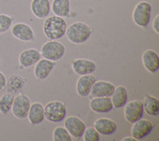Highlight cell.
I'll list each match as a JSON object with an SVG mask.
<instances>
[{
  "label": "cell",
  "instance_id": "cell-1",
  "mask_svg": "<svg viewBox=\"0 0 159 141\" xmlns=\"http://www.w3.org/2000/svg\"><path fill=\"white\" fill-rule=\"evenodd\" d=\"M43 29L44 34L48 39L55 40L65 35L66 30V23L61 17L52 16L46 19Z\"/></svg>",
  "mask_w": 159,
  "mask_h": 141
},
{
  "label": "cell",
  "instance_id": "cell-2",
  "mask_svg": "<svg viewBox=\"0 0 159 141\" xmlns=\"http://www.w3.org/2000/svg\"><path fill=\"white\" fill-rule=\"evenodd\" d=\"M91 34V28L82 22H76L71 24L65 32L68 40L76 44H80L86 42L90 37Z\"/></svg>",
  "mask_w": 159,
  "mask_h": 141
},
{
  "label": "cell",
  "instance_id": "cell-3",
  "mask_svg": "<svg viewBox=\"0 0 159 141\" xmlns=\"http://www.w3.org/2000/svg\"><path fill=\"white\" fill-rule=\"evenodd\" d=\"M66 112L65 104L60 101L50 102L44 107V117L52 122L61 121L65 118Z\"/></svg>",
  "mask_w": 159,
  "mask_h": 141
},
{
  "label": "cell",
  "instance_id": "cell-4",
  "mask_svg": "<svg viewBox=\"0 0 159 141\" xmlns=\"http://www.w3.org/2000/svg\"><path fill=\"white\" fill-rule=\"evenodd\" d=\"M65 46L58 41L52 40L46 42L41 48L42 57L51 61H57L60 59L65 53Z\"/></svg>",
  "mask_w": 159,
  "mask_h": 141
},
{
  "label": "cell",
  "instance_id": "cell-5",
  "mask_svg": "<svg viewBox=\"0 0 159 141\" xmlns=\"http://www.w3.org/2000/svg\"><path fill=\"white\" fill-rule=\"evenodd\" d=\"M152 7L146 1L139 2L135 7L132 14L133 20L136 25L144 27L148 25L151 16Z\"/></svg>",
  "mask_w": 159,
  "mask_h": 141
},
{
  "label": "cell",
  "instance_id": "cell-6",
  "mask_svg": "<svg viewBox=\"0 0 159 141\" xmlns=\"http://www.w3.org/2000/svg\"><path fill=\"white\" fill-rule=\"evenodd\" d=\"M30 101L27 96L20 93L14 97L12 106V112L18 119H24L27 116L30 107Z\"/></svg>",
  "mask_w": 159,
  "mask_h": 141
},
{
  "label": "cell",
  "instance_id": "cell-7",
  "mask_svg": "<svg viewBox=\"0 0 159 141\" xmlns=\"http://www.w3.org/2000/svg\"><path fill=\"white\" fill-rule=\"evenodd\" d=\"M143 114V102L134 100L126 104L124 109L125 119L130 123H134L142 118Z\"/></svg>",
  "mask_w": 159,
  "mask_h": 141
},
{
  "label": "cell",
  "instance_id": "cell-8",
  "mask_svg": "<svg viewBox=\"0 0 159 141\" xmlns=\"http://www.w3.org/2000/svg\"><path fill=\"white\" fill-rule=\"evenodd\" d=\"M64 125L69 134L76 139L81 138L86 129L84 123L76 116H70L66 118Z\"/></svg>",
  "mask_w": 159,
  "mask_h": 141
},
{
  "label": "cell",
  "instance_id": "cell-9",
  "mask_svg": "<svg viewBox=\"0 0 159 141\" xmlns=\"http://www.w3.org/2000/svg\"><path fill=\"white\" fill-rule=\"evenodd\" d=\"M133 124L131 134L137 140L143 139L151 132L153 127L152 123L145 119H140Z\"/></svg>",
  "mask_w": 159,
  "mask_h": 141
},
{
  "label": "cell",
  "instance_id": "cell-10",
  "mask_svg": "<svg viewBox=\"0 0 159 141\" xmlns=\"http://www.w3.org/2000/svg\"><path fill=\"white\" fill-rule=\"evenodd\" d=\"M115 90V86L106 81H96L93 85L90 93L93 97H111Z\"/></svg>",
  "mask_w": 159,
  "mask_h": 141
},
{
  "label": "cell",
  "instance_id": "cell-11",
  "mask_svg": "<svg viewBox=\"0 0 159 141\" xmlns=\"http://www.w3.org/2000/svg\"><path fill=\"white\" fill-rule=\"evenodd\" d=\"M11 33L14 37L24 42L32 40L34 36L32 28L27 24L22 22L15 24L11 29Z\"/></svg>",
  "mask_w": 159,
  "mask_h": 141
},
{
  "label": "cell",
  "instance_id": "cell-12",
  "mask_svg": "<svg viewBox=\"0 0 159 141\" xmlns=\"http://www.w3.org/2000/svg\"><path fill=\"white\" fill-rule=\"evenodd\" d=\"M96 81V78L93 75H81L76 83V88L77 93L83 97L88 96L90 93L91 89Z\"/></svg>",
  "mask_w": 159,
  "mask_h": 141
},
{
  "label": "cell",
  "instance_id": "cell-13",
  "mask_svg": "<svg viewBox=\"0 0 159 141\" xmlns=\"http://www.w3.org/2000/svg\"><path fill=\"white\" fill-rule=\"evenodd\" d=\"M89 106L97 113H106L113 107L110 97H94L89 102Z\"/></svg>",
  "mask_w": 159,
  "mask_h": 141
},
{
  "label": "cell",
  "instance_id": "cell-14",
  "mask_svg": "<svg viewBox=\"0 0 159 141\" xmlns=\"http://www.w3.org/2000/svg\"><path fill=\"white\" fill-rule=\"evenodd\" d=\"M96 63L87 59H77L72 63L73 71L79 75H84L92 73L96 69Z\"/></svg>",
  "mask_w": 159,
  "mask_h": 141
},
{
  "label": "cell",
  "instance_id": "cell-15",
  "mask_svg": "<svg viewBox=\"0 0 159 141\" xmlns=\"http://www.w3.org/2000/svg\"><path fill=\"white\" fill-rule=\"evenodd\" d=\"M40 53L37 49L29 48L21 52L19 61L22 66L26 68L37 63L40 60Z\"/></svg>",
  "mask_w": 159,
  "mask_h": 141
},
{
  "label": "cell",
  "instance_id": "cell-16",
  "mask_svg": "<svg viewBox=\"0 0 159 141\" xmlns=\"http://www.w3.org/2000/svg\"><path fill=\"white\" fill-rule=\"evenodd\" d=\"M30 9L33 14L39 19L48 16L50 11L49 0H32L30 4Z\"/></svg>",
  "mask_w": 159,
  "mask_h": 141
},
{
  "label": "cell",
  "instance_id": "cell-17",
  "mask_svg": "<svg viewBox=\"0 0 159 141\" xmlns=\"http://www.w3.org/2000/svg\"><path fill=\"white\" fill-rule=\"evenodd\" d=\"M94 129L102 135H110L116 131L117 129L116 123L108 118H99L94 122Z\"/></svg>",
  "mask_w": 159,
  "mask_h": 141
},
{
  "label": "cell",
  "instance_id": "cell-18",
  "mask_svg": "<svg viewBox=\"0 0 159 141\" xmlns=\"http://www.w3.org/2000/svg\"><path fill=\"white\" fill-rule=\"evenodd\" d=\"M55 66L53 61L47 59L40 60L36 64L34 68V75L38 80L45 79Z\"/></svg>",
  "mask_w": 159,
  "mask_h": 141
},
{
  "label": "cell",
  "instance_id": "cell-19",
  "mask_svg": "<svg viewBox=\"0 0 159 141\" xmlns=\"http://www.w3.org/2000/svg\"><path fill=\"white\" fill-rule=\"evenodd\" d=\"M142 61L145 68L151 73L156 72L159 68V57L152 50H147L142 55Z\"/></svg>",
  "mask_w": 159,
  "mask_h": 141
},
{
  "label": "cell",
  "instance_id": "cell-20",
  "mask_svg": "<svg viewBox=\"0 0 159 141\" xmlns=\"http://www.w3.org/2000/svg\"><path fill=\"white\" fill-rule=\"evenodd\" d=\"M25 84V80L21 76L12 75L6 81V88L7 93L12 95L19 93Z\"/></svg>",
  "mask_w": 159,
  "mask_h": 141
},
{
  "label": "cell",
  "instance_id": "cell-21",
  "mask_svg": "<svg viewBox=\"0 0 159 141\" xmlns=\"http://www.w3.org/2000/svg\"><path fill=\"white\" fill-rule=\"evenodd\" d=\"M29 120L32 124L41 123L44 119V107L40 102H34L30 105L28 114Z\"/></svg>",
  "mask_w": 159,
  "mask_h": 141
},
{
  "label": "cell",
  "instance_id": "cell-22",
  "mask_svg": "<svg viewBox=\"0 0 159 141\" xmlns=\"http://www.w3.org/2000/svg\"><path fill=\"white\" fill-rule=\"evenodd\" d=\"M111 101L115 108H120L124 106L127 101V92L123 86H118L111 96Z\"/></svg>",
  "mask_w": 159,
  "mask_h": 141
},
{
  "label": "cell",
  "instance_id": "cell-23",
  "mask_svg": "<svg viewBox=\"0 0 159 141\" xmlns=\"http://www.w3.org/2000/svg\"><path fill=\"white\" fill-rule=\"evenodd\" d=\"M52 9L57 16L61 17L67 16L70 10V0H53Z\"/></svg>",
  "mask_w": 159,
  "mask_h": 141
},
{
  "label": "cell",
  "instance_id": "cell-24",
  "mask_svg": "<svg viewBox=\"0 0 159 141\" xmlns=\"http://www.w3.org/2000/svg\"><path fill=\"white\" fill-rule=\"evenodd\" d=\"M143 107L147 114L157 116L159 114V101L152 96H146L143 102Z\"/></svg>",
  "mask_w": 159,
  "mask_h": 141
},
{
  "label": "cell",
  "instance_id": "cell-25",
  "mask_svg": "<svg viewBox=\"0 0 159 141\" xmlns=\"http://www.w3.org/2000/svg\"><path fill=\"white\" fill-rule=\"evenodd\" d=\"M14 96L7 93L0 98V112L2 115H7L12 108Z\"/></svg>",
  "mask_w": 159,
  "mask_h": 141
},
{
  "label": "cell",
  "instance_id": "cell-26",
  "mask_svg": "<svg viewBox=\"0 0 159 141\" xmlns=\"http://www.w3.org/2000/svg\"><path fill=\"white\" fill-rule=\"evenodd\" d=\"M54 141H71V138L68 130L63 127H57L53 132Z\"/></svg>",
  "mask_w": 159,
  "mask_h": 141
},
{
  "label": "cell",
  "instance_id": "cell-27",
  "mask_svg": "<svg viewBox=\"0 0 159 141\" xmlns=\"http://www.w3.org/2000/svg\"><path fill=\"white\" fill-rule=\"evenodd\" d=\"M13 22L12 17L5 14H0V34L9 30Z\"/></svg>",
  "mask_w": 159,
  "mask_h": 141
},
{
  "label": "cell",
  "instance_id": "cell-28",
  "mask_svg": "<svg viewBox=\"0 0 159 141\" xmlns=\"http://www.w3.org/2000/svg\"><path fill=\"white\" fill-rule=\"evenodd\" d=\"M83 140L84 141H99V134L93 127H88L85 129L83 133Z\"/></svg>",
  "mask_w": 159,
  "mask_h": 141
},
{
  "label": "cell",
  "instance_id": "cell-29",
  "mask_svg": "<svg viewBox=\"0 0 159 141\" xmlns=\"http://www.w3.org/2000/svg\"><path fill=\"white\" fill-rule=\"evenodd\" d=\"M152 26L154 31L158 34H159V15H157L155 18L154 19L153 23H152Z\"/></svg>",
  "mask_w": 159,
  "mask_h": 141
},
{
  "label": "cell",
  "instance_id": "cell-30",
  "mask_svg": "<svg viewBox=\"0 0 159 141\" xmlns=\"http://www.w3.org/2000/svg\"><path fill=\"white\" fill-rule=\"evenodd\" d=\"M6 78L4 74L0 71V90L3 89L6 87Z\"/></svg>",
  "mask_w": 159,
  "mask_h": 141
},
{
  "label": "cell",
  "instance_id": "cell-31",
  "mask_svg": "<svg viewBox=\"0 0 159 141\" xmlns=\"http://www.w3.org/2000/svg\"><path fill=\"white\" fill-rule=\"evenodd\" d=\"M122 141H129V140H130V141H135V140H137L135 139H134L133 137H125V138H124V139H123L122 140Z\"/></svg>",
  "mask_w": 159,
  "mask_h": 141
},
{
  "label": "cell",
  "instance_id": "cell-32",
  "mask_svg": "<svg viewBox=\"0 0 159 141\" xmlns=\"http://www.w3.org/2000/svg\"><path fill=\"white\" fill-rule=\"evenodd\" d=\"M0 63H1V61H0Z\"/></svg>",
  "mask_w": 159,
  "mask_h": 141
}]
</instances>
